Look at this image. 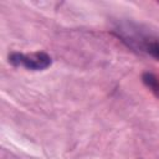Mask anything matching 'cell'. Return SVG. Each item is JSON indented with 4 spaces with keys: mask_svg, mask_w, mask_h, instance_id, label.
<instances>
[{
    "mask_svg": "<svg viewBox=\"0 0 159 159\" xmlns=\"http://www.w3.org/2000/svg\"><path fill=\"white\" fill-rule=\"evenodd\" d=\"M9 61L16 67H24L31 71L46 70L52 63L51 56L43 51H36V52H30V53L14 52L9 56Z\"/></svg>",
    "mask_w": 159,
    "mask_h": 159,
    "instance_id": "cell-1",
    "label": "cell"
},
{
    "mask_svg": "<svg viewBox=\"0 0 159 159\" xmlns=\"http://www.w3.org/2000/svg\"><path fill=\"white\" fill-rule=\"evenodd\" d=\"M138 51L147 52L149 56L159 61V39L153 37L150 35H145L138 47Z\"/></svg>",
    "mask_w": 159,
    "mask_h": 159,
    "instance_id": "cell-2",
    "label": "cell"
},
{
    "mask_svg": "<svg viewBox=\"0 0 159 159\" xmlns=\"http://www.w3.org/2000/svg\"><path fill=\"white\" fill-rule=\"evenodd\" d=\"M143 83L147 86V88L159 98V73L155 72H144L142 76Z\"/></svg>",
    "mask_w": 159,
    "mask_h": 159,
    "instance_id": "cell-3",
    "label": "cell"
}]
</instances>
